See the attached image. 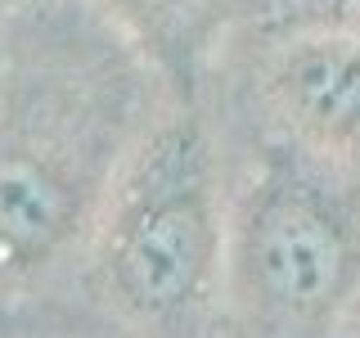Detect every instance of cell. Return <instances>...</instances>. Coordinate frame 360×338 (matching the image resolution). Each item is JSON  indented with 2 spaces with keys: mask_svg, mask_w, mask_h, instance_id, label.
I'll list each match as a JSON object with an SVG mask.
<instances>
[{
  "mask_svg": "<svg viewBox=\"0 0 360 338\" xmlns=\"http://www.w3.org/2000/svg\"><path fill=\"white\" fill-rule=\"evenodd\" d=\"M172 95L95 0H14L0 27V302L77 284L112 180Z\"/></svg>",
  "mask_w": 360,
  "mask_h": 338,
  "instance_id": "obj_1",
  "label": "cell"
},
{
  "mask_svg": "<svg viewBox=\"0 0 360 338\" xmlns=\"http://www.w3.org/2000/svg\"><path fill=\"white\" fill-rule=\"evenodd\" d=\"M230 185L202 95H172L95 217L82 298L135 338H221Z\"/></svg>",
  "mask_w": 360,
  "mask_h": 338,
  "instance_id": "obj_2",
  "label": "cell"
},
{
  "mask_svg": "<svg viewBox=\"0 0 360 338\" xmlns=\"http://www.w3.org/2000/svg\"><path fill=\"white\" fill-rule=\"evenodd\" d=\"M230 185L221 338H342L360 307V176L248 135Z\"/></svg>",
  "mask_w": 360,
  "mask_h": 338,
  "instance_id": "obj_3",
  "label": "cell"
},
{
  "mask_svg": "<svg viewBox=\"0 0 360 338\" xmlns=\"http://www.w3.org/2000/svg\"><path fill=\"white\" fill-rule=\"evenodd\" d=\"M221 68L252 135L360 176V23L329 14L266 23L243 32Z\"/></svg>",
  "mask_w": 360,
  "mask_h": 338,
  "instance_id": "obj_4",
  "label": "cell"
},
{
  "mask_svg": "<svg viewBox=\"0 0 360 338\" xmlns=\"http://www.w3.org/2000/svg\"><path fill=\"white\" fill-rule=\"evenodd\" d=\"M149 54L167 86L198 99L225 50L252 27L324 14L320 0H95Z\"/></svg>",
  "mask_w": 360,
  "mask_h": 338,
  "instance_id": "obj_5",
  "label": "cell"
},
{
  "mask_svg": "<svg viewBox=\"0 0 360 338\" xmlns=\"http://www.w3.org/2000/svg\"><path fill=\"white\" fill-rule=\"evenodd\" d=\"M0 338H135L112 315H104L90 302L68 298H18L0 302Z\"/></svg>",
  "mask_w": 360,
  "mask_h": 338,
  "instance_id": "obj_6",
  "label": "cell"
},
{
  "mask_svg": "<svg viewBox=\"0 0 360 338\" xmlns=\"http://www.w3.org/2000/svg\"><path fill=\"white\" fill-rule=\"evenodd\" d=\"M329 18H342V23H360V0H320Z\"/></svg>",
  "mask_w": 360,
  "mask_h": 338,
  "instance_id": "obj_7",
  "label": "cell"
},
{
  "mask_svg": "<svg viewBox=\"0 0 360 338\" xmlns=\"http://www.w3.org/2000/svg\"><path fill=\"white\" fill-rule=\"evenodd\" d=\"M9 9H14V0H0V27H5V18H9Z\"/></svg>",
  "mask_w": 360,
  "mask_h": 338,
  "instance_id": "obj_8",
  "label": "cell"
}]
</instances>
